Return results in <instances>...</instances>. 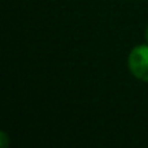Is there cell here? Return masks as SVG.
Here are the masks:
<instances>
[{
	"label": "cell",
	"mask_w": 148,
	"mask_h": 148,
	"mask_svg": "<svg viewBox=\"0 0 148 148\" xmlns=\"http://www.w3.org/2000/svg\"><path fill=\"white\" fill-rule=\"evenodd\" d=\"M127 66L130 73L142 82H148V46L134 47L127 57Z\"/></svg>",
	"instance_id": "cell-1"
},
{
	"label": "cell",
	"mask_w": 148,
	"mask_h": 148,
	"mask_svg": "<svg viewBox=\"0 0 148 148\" xmlns=\"http://www.w3.org/2000/svg\"><path fill=\"white\" fill-rule=\"evenodd\" d=\"M144 38H146V42L148 43V26L146 27V33H144Z\"/></svg>",
	"instance_id": "cell-2"
}]
</instances>
